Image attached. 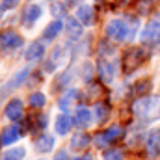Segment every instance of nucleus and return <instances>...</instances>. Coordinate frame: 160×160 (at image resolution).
I'll return each mask as SVG.
<instances>
[{"label": "nucleus", "instance_id": "1", "mask_svg": "<svg viewBox=\"0 0 160 160\" xmlns=\"http://www.w3.org/2000/svg\"><path fill=\"white\" fill-rule=\"evenodd\" d=\"M134 114L145 123L160 119V97H140L134 102Z\"/></svg>", "mask_w": 160, "mask_h": 160}, {"label": "nucleus", "instance_id": "2", "mask_svg": "<svg viewBox=\"0 0 160 160\" xmlns=\"http://www.w3.org/2000/svg\"><path fill=\"white\" fill-rule=\"evenodd\" d=\"M132 32L134 28H130L128 22L123 19H114L106 24V36L116 41H128L132 38Z\"/></svg>", "mask_w": 160, "mask_h": 160}, {"label": "nucleus", "instance_id": "3", "mask_svg": "<svg viewBox=\"0 0 160 160\" xmlns=\"http://www.w3.org/2000/svg\"><path fill=\"white\" fill-rule=\"evenodd\" d=\"M121 138H125V128L119 127V125H114V127H110L108 130H104V132H101V134L95 136V145L101 147V149H104V147H108L110 143L119 142Z\"/></svg>", "mask_w": 160, "mask_h": 160}, {"label": "nucleus", "instance_id": "4", "mask_svg": "<svg viewBox=\"0 0 160 160\" xmlns=\"http://www.w3.org/2000/svg\"><path fill=\"white\" fill-rule=\"evenodd\" d=\"M142 62H143V50L138 48V47H132L123 56V71L127 75H130V73H134L142 65Z\"/></svg>", "mask_w": 160, "mask_h": 160}, {"label": "nucleus", "instance_id": "5", "mask_svg": "<svg viewBox=\"0 0 160 160\" xmlns=\"http://www.w3.org/2000/svg\"><path fill=\"white\" fill-rule=\"evenodd\" d=\"M22 45V38L15 30H2L0 32V48L2 50H15Z\"/></svg>", "mask_w": 160, "mask_h": 160}, {"label": "nucleus", "instance_id": "6", "mask_svg": "<svg viewBox=\"0 0 160 160\" xmlns=\"http://www.w3.org/2000/svg\"><path fill=\"white\" fill-rule=\"evenodd\" d=\"M6 118L9 121H19L24 114V104L21 99H11L8 104H6V110H4Z\"/></svg>", "mask_w": 160, "mask_h": 160}, {"label": "nucleus", "instance_id": "7", "mask_svg": "<svg viewBox=\"0 0 160 160\" xmlns=\"http://www.w3.org/2000/svg\"><path fill=\"white\" fill-rule=\"evenodd\" d=\"M21 134H22V130L17 125H9V127H6L0 132V143L2 145H11V143H15L21 138Z\"/></svg>", "mask_w": 160, "mask_h": 160}, {"label": "nucleus", "instance_id": "8", "mask_svg": "<svg viewBox=\"0 0 160 160\" xmlns=\"http://www.w3.org/2000/svg\"><path fill=\"white\" fill-rule=\"evenodd\" d=\"M160 39V22L151 21L143 30H142V41L143 43H157Z\"/></svg>", "mask_w": 160, "mask_h": 160}, {"label": "nucleus", "instance_id": "9", "mask_svg": "<svg viewBox=\"0 0 160 160\" xmlns=\"http://www.w3.org/2000/svg\"><path fill=\"white\" fill-rule=\"evenodd\" d=\"M73 125H75V121H73L71 116H67V112L60 114V116L56 118V123H54L56 132H58V134H62V136L69 134V132H71V128H73Z\"/></svg>", "mask_w": 160, "mask_h": 160}, {"label": "nucleus", "instance_id": "10", "mask_svg": "<svg viewBox=\"0 0 160 160\" xmlns=\"http://www.w3.org/2000/svg\"><path fill=\"white\" fill-rule=\"evenodd\" d=\"M78 97H80V91H78V89H69V91H65V93L60 97V101H58L60 110H63V112L71 110V106L78 101Z\"/></svg>", "mask_w": 160, "mask_h": 160}, {"label": "nucleus", "instance_id": "11", "mask_svg": "<svg viewBox=\"0 0 160 160\" xmlns=\"http://www.w3.org/2000/svg\"><path fill=\"white\" fill-rule=\"evenodd\" d=\"M73 121H75V125L78 128H88L93 123V114L88 108H77V112L73 116Z\"/></svg>", "mask_w": 160, "mask_h": 160}, {"label": "nucleus", "instance_id": "12", "mask_svg": "<svg viewBox=\"0 0 160 160\" xmlns=\"http://www.w3.org/2000/svg\"><path fill=\"white\" fill-rule=\"evenodd\" d=\"M97 71H99V77L104 80V82H112L114 77H116L114 63H110L108 60H99V63H97Z\"/></svg>", "mask_w": 160, "mask_h": 160}, {"label": "nucleus", "instance_id": "13", "mask_svg": "<svg viewBox=\"0 0 160 160\" xmlns=\"http://www.w3.org/2000/svg\"><path fill=\"white\" fill-rule=\"evenodd\" d=\"M34 145H36V151H38V153H50V149L54 147V136H50V134H41V136L36 138Z\"/></svg>", "mask_w": 160, "mask_h": 160}, {"label": "nucleus", "instance_id": "14", "mask_svg": "<svg viewBox=\"0 0 160 160\" xmlns=\"http://www.w3.org/2000/svg\"><path fill=\"white\" fill-rule=\"evenodd\" d=\"M39 17H41V8L38 4H30V6L22 11V22H24L26 26H32Z\"/></svg>", "mask_w": 160, "mask_h": 160}, {"label": "nucleus", "instance_id": "15", "mask_svg": "<svg viewBox=\"0 0 160 160\" xmlns=\"http://www.w3.org/2000/svg\"><path fill=\"white\" fill-rule=\"evenodd\" d=\"M77 19H78L82 24L91 26V24L95 22V11H93V8H91V6H78V9H77Z\"/></svg>", "mask_w": 160, "mask_h": 160}, {"label": "nucleus", "instance_id": "16", "mask_svg": "<svg viewBox=\"0 0 160 160\" xmlns=\"http://www.w3.org/2000/svg\"><path fill=\"white\" fill-rule=\"evenodd\" d=\"M89 143H91V136L86 134V132H77V134L71 138V147H73L75 151H82V149H86Z\"/></svg>", "mask_w": 160, "mask_h": 160}, {"label": "nucleus", "instance_id": "17", "mask_svg": "<svg viewBox=\"0 0 160 160\" xmlns=\"http://www.w3.org/2000/svg\"><path fill=\"white\" fill-rule=\"evenodd\" d=\"M65 32H67L69 38H73V39L80 38V36H82V22H80L78 19L69 17V19L65 21Z\"/></svg>", "mask_w": 160, "mask_h": 160}, {"label": "nucleus", "instance_id": "18", "mask_svg": "<svg viewBox=\"0 0 160 160\" xmlns=\"http://www.w3.org/2000/svg\"><path fill=\"white\" fill-rule=\"evenodd\" d=\"M43 54H45V47H43V43H32L30 47H28V50H26V60H30V62H38L43 58Z\"/></svg>", "mask_w": 160, "mask_h": 160}, {"label": "nucleus", "instance_id": "19", "mask_svg": "<svg viewBox=\"0 0 160 160\" xmlns=\"http://www.w3.org/2000/svg\"><path fill=\"white\" fill-rule=\"evenodd\" d=\"M63 30V24L60 22V21H54V22H50L45 30H43V39L45 41H52L60 32Z\"/></svg>", "mask_w": 160, "mask_h": 160}, {"label": "nucleus", "instance_id": "20", "mask_svg": "<svg viewBox=\"0 0 160 160\" xmlns=\"http://www.w3.org/2000/svg\"><path fill=\"white\" fill-rule=\"evenodd\" d=\"M147 151L151 157H160V130L153 132L147 140Z\"/></svg>", "mask_w": 160, "mask_h": 160}, {"label": "nucleus", "instance_id": "21", "mask_svg": "<svg viewBox=\"0 0 160 160\" xmlns=\"http://www.w3.org/2000/svg\"><path fill=\"white\" fill-rule=\"evenodd\" d=\"M28 73H30V69H22V71H19L13 78L9 80V84L4 88V91H9V89H15V88H19L24 80H26V77H28Z\"/></svg>", "mask_w": 160, "mask_h": 160}, {"label": "nucleus", "instance_id": "22", "mask_svg": "<svg viewBox=\"0 0 160 160\" xmlns=\"http://www.w3.org/2000/svg\"><path fill=\"white\" fill-rule=\"evenodd\" d=\"M95 118L99 123H106V119L110 118V106L106 102H97L95 104Z\"/></svg>", "mask_w": 160, "mask_h": 160}, {"label": "nucleus", "instance_id": "23", "mask_svg": "<svg viewBox=\"0 0 160 160\" xmlns=\"http://www.w3.org/2000/svg\"><path fill=\"white\" fill-rule=\"evenodd\" d=\"M26 157V149L24 147H13V149H8L0 160H22Z\"/></svg>", "mask_w": 160, "mask_h": 160}, {"label": "nucleus", "instance_id": "24", "mask_svg": "<svg viewBox=\"0 0 160 160\" xmlns=\"http://www.w3.org/2000/svg\"><path fill=\"white\" fill-rule=\"evenodd\" d=\"M28 102H30L32 108H43L45 102H47V97H45V93H41V91H34V93H30Z\"/></svg>", "mask_w": 160, "mask_h": 160}, {"label": "nucleus", "instance_id": "25", "mask_svg": "<svg viewBox=\"0 0 160 160\" xmlns=\"http://www.w3.org/2000/svg\"><path fill=\"white\" fill-rule=\"evenodd\" d=\"M149 89H151V80L149 78H143L134 84V93L136 95H145V93H149Z\"/></svg>", "mask_w": 160, "mask_h": 160}, {"label": "nucleus", "instance_id": "26", "mask_svg": "<svg viewBox=\"0 0 160 160\" xmlns=\"http://www.w3.org/2000/svg\"><path fill=\"white\" fill-rule=\"evenodd\" d=\"M104 160H123V151L121 149H106L102 153Z\"/></svg>", "mask_w": 160, "mask_h": 160}, {"label": "nucleus", "instance_id": "27", "mask_svg": "<svg viewBox=\"0 0 160 160\" xmlns=\"http://www.w3.org/2000/svg\"><path fill=\"white\" fill-rule=\"evenodd\" d=\"M151 9H153V0H140V2H138V11H140L142 15L151 13Z\"/></svg>", "mask_w": 160, "mask_h": 160}, {"label": "nucleus", "instance_id": "28", "mask_svg": "<svg viewBox=\"0 0 160 160\" xmlns=\"http://www.w3.org/2000/svg\"><path fill=\"white\" fill-rule=\"evenodd\" d=\"M65 4H52V15L56 17V19H60V17H65Z\"/></svg>", "mask_w": 160, "mask_h": 160}, {"label": "nucleus", "instance_id": "29", "mask_svg": "<svg viewBox=\"0 0 160 160\" xmlns=\"http://www.w3.org/2000/svg\"><path fill=\"white\" fill-rule=\"evenodd\" d=\"M93 65L91 63H84V67H82V77H84V80L86 82H89L91 80V77H93Z\"/></svg>", "mask_w": 160, "mask_h": 160}, {"label": "nucleus", "instance_id": "30", "mask_svg": "<svg viewBox=\"0 0 160 160\" xmlns=\"http://www.w3.org/2000/svg\"><path fill=\"white\" fill-rule=\"evenodd\" d=\"M99 50H101V54H102V56H110V54H114V47H112V45H108L106 41H101Z\"/></svg>", "mask_w": 160, "mask_h": 160}, {"label": "nucleus", "instance_id": "31", "mask_svg": "<svg viewBox=\"0 0 160 160\" xmlns=\"http://www.w3.org/2000/svg\"><path fill=\"white\" fill-rule=\"evenodd\" d=\"M19 4H21V0H2V8L4 9H11V8H15Z\"/></svg>", "mask_w": 160, "mask_h": 160}, {"label": "nucleus", "instance_id": "32", "mask_svg": "<svg viewBox=\"0 0 160 160\" xmlns=\"http://www.w3.org/2000/svg\"><path fill=\"white\" fill-rule=\"evenodd\" d=\"M54 160H69V153L63 149V151H58L56 155H54Z\"/></svg>", "mask_w": 160, "mask_h": 160}, {"label": "nucleus", "instance_id": "33", "mask_svg": "<svg viewBox=\"0 0 160 160\" xmlns=\"http://www.w3.org/2000/svg\"><path fill=\"white\" fill-rule=\"evenodd\" d=\"M82 2H84V0H65V4H67V6H80Z\"/></svg>", "mask_w": 160, "mask_h": 160}, {"label": "nucleus", "instance_id": "34", "mask_svg": "<svg viewBox=\"0 0 160 160\" xmlns=\"http://www.w3.org/2000/svg\"><path fill=\"white\" fill-rule=\"evenodd\" d=\"M75 160H93L89 155H82V157H78V158H75Z\"/></svg>", "mask_w": 160, "mask_h": 160}, {"label": "nucleus", "instance_id": "35", "mask_svg": "<svg viewBox=\"0 0 160 160\" xmlns=\"http://www.w3.org/2000/svg\"><path fill=\"white\" fill-rule=\"evenodd\" d=\"M39 160H45V158H39Z\"/></svg>", "mask_w": 160, "mask_h": 160}]
</instances>
